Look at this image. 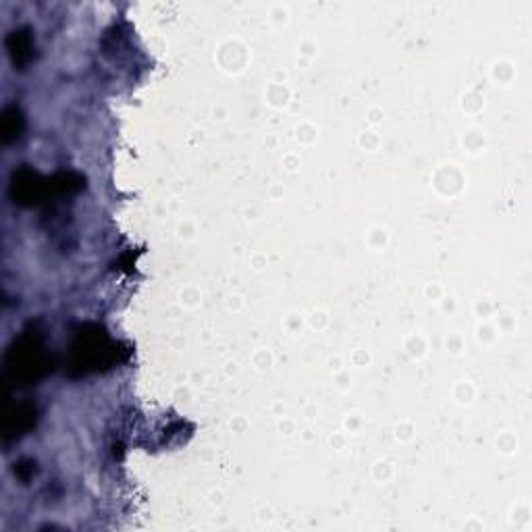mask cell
Wrapping results in <instances>:
<instances>
[{"label": "cell", "instance_id": "1", "mask_svg": "<svg viewBox=\"0 0 532 532\" xmlns=\"http://www.w3.org/2000/svg\"><path fill=\"white\" fill-rule=\"evenodd\" d=\"M6 48H8V55H10V61L17 67H23L29 57H31V40L27 36V31H13L6 40Z\"/></svg>", "mask_w": 532, "mask_h": 532}, {"label": "cell", "instance_id": "2", "mask_svg": "<svg viewBox=\"0 0 532 532\" xmlns=\"http://www.w3.org/2000/svg\"><path fill=\"white\" fill-rule=\"evenodd\" d=\"M19 129H21V115H19V110L15 106L6 108V113L2 117V140H4V144L15 140L19 136Z\"/></svg>", "mask_w": 532, "mask_h": 532}]
</instances>
